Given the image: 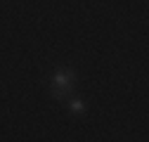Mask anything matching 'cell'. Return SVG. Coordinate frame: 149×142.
<instances>
[{
  "label": "cell",
  "instance_id": "obj_1",
  "mask_svg": "<svg viewBox=\"0 0 149 142\" xmlns=\"http://www.w3.org/2000/svg\"><path fill=\"white\" fill-rule=\"evenodd\" d=\"M73 81H76V74L71 69H59L57 74L52 76V83H50V93L54 100H64L73 93Z\"/></svg>",
  "mask_w": 149,
  "mask_h": 142
},
{
  "label": "cell",
  "instance_id": "obj_2",
  "mask_svg": "<svg viewBox=\"0 0 149 142\" xmlns=\"http://www.w3.org/2000/svg\"><path fill=\"white\" fill-rule=\"evenodd\" d=\"M71 109H73V111H83V102L73 97V100H71Z\"/></svg>",
  "mask_w": 149,
  "mask_h": 142
}]
</instances>
